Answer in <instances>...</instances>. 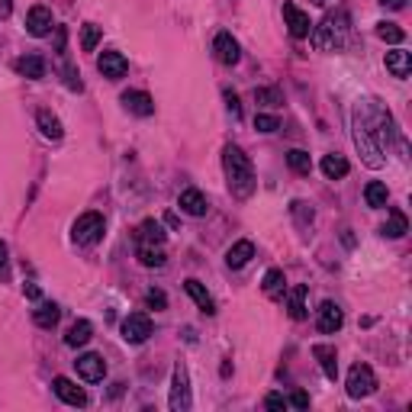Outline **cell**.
<instances>
[{
    "label": "cell",
    "mask_w": 412,
    "mask_h": 412,
    "mask_svg": "<svg viewBox=\"0 0 412 412\" xmlns=\"http://www.w3.org/2000/svg\"><path fill=\"white\" fill-rule=\"evenodd\" d=\"M345 387H348L351 400H364V396H370V393L377 390V377H374V370L367 364H354L348 370V383Z\"/></svg>",
    "instance_id": "cell-6"
},
{
    "label": "cell",
    "mask_w": 412,
    "mask_h": 412,
    "mask_svg": "<svg viewBox=\"0 0 412 412\" xmlns=\"http://www.w3.org/2000/svg\"><path fill=\"white\" fill-rule=\"evenodd\" d=\"M64 84L71 87V90H77V94L84 90V84H81V71H77L74 64H64Z\"/></svg>",
    "instance_id": "cell-37"
},
{
    "label": "cell",
    "mask_w": 412,
    "mask_h": 412,
    "mask_svg": "<svg viewBox=\"0 0 412 412\" xmlns=\"http://www.w3.org/2000/svg\"><path fill=\"white\" fill-rule=\"evenodd\" d=\"M97 68H100L104 77L119 81V77L129 71V62H126V55H123V52H104L100 58H97Z\"/></svg>",
    "instance_id": "cell-14"
},
{
    "label": "cell",
    "mask_w": 412,
    "mask_h": 412,
    "mask_svg": "<svg viewBox=\"0 0 412 412\" xmlns=\"http://www.w3.org/2000/svg\"><path fill=\"white\" fill-rule=\"evenodd\" d=\"M136 239H138V242H155V245H165V229H161V222L145 219L142 226H138Z\"/></svg>",
    "instance_id": "cell-31"
},
{
    "label": "cell",
    "mask_w": 412,
    "mask_h": 412,
    "mask_svg": "<svg viewBox=\"0 0 412 412\" xmlns=\"http://www.w3.org/2000/svg\"><path fill=\"white\" fill-rule=\"evenodd\" d=\"M313 354H316L322 374H326L328 380H335L339 377V354H335V348L332 345H313Z\"/></svg>",
    "instance_id": "cell-17"
},
{
    "label": "cell",
    "mask_w": 412,
    "mask_h": 412,
    "mask_svg": "<svg viewBox=\"0 0 412 412\" xmlns=\"http://www.w3.org/2000/svg\"><path fill=\"white\" fill-rule=\"evenodd\" d=\"M406 232H409V219H406V213L390 210V219L380 226V235H387V239H402Z\"/></svg>",
    "instance_id": "cell-24"
},
{
    "label": "cell",
    "mask_w": 412,
    "mask_h": 412,
    "mask_svg": "<svg viewBox=\"0 0 412 412\" xmlns=\"http://www.w3.org/2000/svg\"><path fill=\"white\" fill-rule=\"evenodd\" d=\"M306 287L303 284H296L293 290H290V300H287V309H290V319H296V322H300V319H306Z\"/></svg>",
    "instance_id": "cell-27"
},
{
    "label": "cell",
    "mask_w": 412,
    "mask_h": 412,
    "mask_svg": "<svg viewBox=\"0 0 412 412\" xmlns=\"http://www.w3.org/2000/svg\"><path fill=\"white\" fill-rule=\"evenodd\" d=\"M145 303L152 309H165L168 306V296H165V290H148L145 293Z\"/></svg>",
    "instance_id": "cell-38"
},
{
    "label": "cell",
    "mask_w": 412,
    "mask_h": 412,
    "mask_svg": "<svg viewBox=\"0 0 412 412\" xmlns=\"http://www.w3.org/2000/svg\"><path fill=\"white\" fill-rule=\"evenodd\" d=\"M58 319H62V309L55 306V303H39V306L32 309V322L39 328H55Z\"/></svg>",
    "instance_id": "cell-23"
},
{
    "label": "cell",
    "mask_w": 412,
    "mask_h": 412,
    "mask_svg": "<svg viewBox=\"0 0 412 412\" xmlns=\"http://www.w3.org/2000/svg\"><path fill=\"white\" fill-rule=\"evenodd\" d=\"M100 39H104V29H100L97 23H84V26H81V49H84V52H94L97 45H100Z\"/></svg>",
    "instance_id": "cell-32"
},
{
    "label": "cell",
    "mask_w": 412,
    "mask_h": 412,
    "mask_svg": "<svg viewBox=\"0 0 412 412\" xmlns=\"http://www.w3.org/2000/svg\"><path fill=\"white\" fill-rule=\"evenodd\" d=\"M52 26H55V20H52V10H49V7H32V10L26 13V32L36 36V39L49 36Z\"/></svg>",
    "instance_id": "cell-10"
},
{
    "label": "cell",
    "mask_w": 412,
    "mask_h": 412,
    "mask_svg": "<svg viewBox=\"0 0 412 412\" xmlns=\"http://www.w3.org/2000/svg\"><path fill=\"white\" fill-rule=\"evenodd\" d=\"M364 200H367L370 210H383V206H387V200H390L387 184H383V180H370L367 187H364Z\"/></svg>",
    "instance_id": "cell-25"
},
{
    "label": "cell",
    "mask_w": 412,
    "mask_h": 412,
    "mask_svg": "<svg viewBox=\"0 0 412 412\" xmlns=\"http://www.w3.org/2000/svg\"><path fill=\"white\" fill-rule=\"evenodd\" d=\"M178 206L187 216H206V210H210V203H206V197H203L197 187H191V191H184L178 197Z\"/></svg>",
    "instance_id": "cell-16"
},
{
    "label": "cell",
    "mask_w": 412,
    "mask_h": 412,
    "mask_svg": "<svg viewBox=\"0 0 412 412\" xmlns=\"http://www.w3.org/2000/svg\"><path fill=\"white\" fill-rule=\"evenodd\" d=\"M74 367H77V377L87 383H100L106 374V361L100 358V354H94V351H87V354H81V358L74 361Z\"/></svg>",
    "instance_id": "cell-8"
},
{
    "label": "cell",
    "mask_w": 412,
    "mask_h": 412,
    "mask_svg": "<svg viewBox=\"0 0 412 412\" xmlns=\"http://www.w3.org/2000/svg\"><path fill=\"white\" fill-rule=\"evenodd\" d=\"M254 129H258V132H277V129H280V119L267 117V113H258V117H254Z\"/></svg>",
    "instance_id": "cell-36"
},
{
    "label": "cell",
    "mask_w": 412,
    "mask_h": 412,
    "mask_svg": "<svg viewBox=\"0 0 412 412\" xmlns=\"http://www.w3.org/2000/svg\"><path fill=\"white\" fill-rule=\"evenodd\" d=\"M287 406H290V402H287L280 393H271L265 400V409H271V412H280V409H287Z\"/></svg>",
    "instance_id": "cell-41"
},
{
    "label": "cell",
    "mask_w": 412,
    "mask_h": 412,
    "mask_svg": "<svg viewBox=\"0 0 412 412\" xmlns=\"http://www.w3.org/2000/svg\"><path fill=\"white\" fill-rule=\"evenodd\" d=\"M377 36H380L383 43H390V45H400L402 39H406V32H402L396 23H377Z\"/></svg>",
    "instance_id": "cell-34"
},
{
    "label": "cell",
    "mask_w": 412,
    "mask_h": 412,
    "mask_svg": "<svg viewBox=\"0 0 412 412\" xmlns=\"http://www.w3.org/2000/svg\"><path fill=\"white\" fill-rule=\"evenodd\" d=\"M287 165H290V171H296V174H309V171H313V158H309L306 152H300V148L287 152Z\"/></svg>",
    "instance_id": "cell-33"
},
{
    "label": "cell",
    "mask_w": 412,
    "mask_h": 412,
    "mask_svg": "<svg viewBox=\"0 0 412 412\" xmlns=\"http://www.w3.org/2000/svg\"><path fill=\"white\" fill-rule=\"evenodd\" d=\"M7 274V242L0 239V277Z\"/></svg>",
    "instance_id": "cell-43"
},
{
    "label": "cell",
    "mask_w": 412,
    "mask_h": 412,
    "mask_svg": "<svg viewBox=\"0 0 412 412\" xmlns=\"http://www.w3.org/2000/svg\"><path fill=\"white\" fill-rule=\"evenodd\" d=\"M284 290H287V277H284V271L271 267V271L265 274V293L271 296V300H280V296H284Z\"/></svg>",
    "instance_id": "cell-29"
},
{
    "label": "cell",
    "mask_w": 412,
    "mask_h": 412,
    "mask_svg": "<svg viewBox=\"0 0 412 412\" xmlns=\"http://www.w3.org/2000/svg\"><path fill=\"white\" fill-rule=\"evenodd\" d=\"M16 71L23 77H29V81H39V77H45V62L39 55H23L20 62H16Z\"/></svg>",
    "instance_id": "cell-28"
},
{
    "label": "cell",
    "mask_w": 412,
    "mask_h": 412,
    "mask_svg": "<svg viewBox=\"0 0 412 412\" xmlns=\"http://www.w3.org/2000/svg\"><path fill=\"white\" fill-rule=\"evenodd\" d=\"M322 174H326L328 180H341L348 174V161L341 158V155H326V158H322Z\"/></svg>",
    "instance_id": "cell-30"
},
{
    "label": "cell",
    "mask_w": 412,
    "mask_h": 412,
    "mask_svg": "<svg viewBox=\"0 0 412 412\" xmlns=\"http://www.w3.org/2000/svg\"><path fill=\"white\" fill-rule=\"evenodd\" d=\"M341 326H345V313H341V306L339 303H332V300H326V303L319 306V332L335 335Z\"/></svg>",
    "instance_id": "cell-12"
},
{
    "label": "cell",
    "mask_w": 412,
    "mask_h": 412,
    "mask_svg": "<svg viewBox=\"0 0 412 412\" xmlns=\"http://www.w3.org/2000/svg\"><path fill=\"white\" fill-rule=\"evenodd\" d=\"M222 168H226V180H229V191L239 200H248L254 193V168L248 155H245L239 145H226L222 148Z\"/></svg>",
    "instance_id": "cell-1"
},
{
    "label": "cell",
    "mask_w": 412,
    "mask_h": 412,
    "mask_svg": "<svg viewBox=\"0 0 412 412\" xmlns=\"http://www.w3.org/2000/svg\"><path fill=\"white\" fill-rule=\"evenodd\" d=\"M213 52H216V58H219L222 64H239V58H242V49H239V43L232 39V32H219L216 36V43H213Z\"/></svg>",
    "instance_id": "cell-13"
},
{
    "label": "cell",
    "mask_w": 412,
    "mask_h": 412,
    "mask_svg": "<svg viewBox=\"0 0 412 412\" xmlns=\"http://www.w3.org/2000/svg\"><path fill=\"white\" fill-rule=\"evenodd\" d=\"M90 335H94V326H90L87 319H77V322L68 328V335H64V345H71V348H81V345H87V341H90Z\"/></svg>",
    "instance_id": "cell-26"
},
{
    "label": "cell",
    "mask_w": 412,
    "mask_h": 412,
    "mask_svg": "<svg viewBox=\"0 0 412 412\" xmlns=\"http://www.w3.org/2000/svg\"><path fill=\"white\" fill-rule=\"evenodd\" d=\"M284 20L290 26V36L293 39H306L313 32V23H309V13H303L296 3H284Z\"/></svg>",
    "instance_id": "cell-11"
},
{
    "label": "cell",
    "mask_w": 412,
    "mask_h": 412,
    "mask_svg": "<svg viewBox=\"0 0 412 412\" xmlns=\"http://www.w3.org/2000/svg\"><path fill=\"white\" fill-rule=\"evenodd\" d=\"M287 402H290V406H296V409H309V396H306V393H303V390H296V393H293V396H290V400H287Z\"/></svg>",
    "instance_id": "cell-42"
},
{
    "label": "cell",
    "mask_w": 412,
    "mask_h": 412,
    "mask_svg": "<svg viewBox=\"0 0 412 412\" xmlns=\"http://www.w3.org/2000/svg\"><path fill=\"white\" fill-rule=\"evenodd\" d=\"M387 71H390L393 77H409L412 55L402 52V49H393V52H387Z\"/></svg>",
    "instance_id": "cell-21"
},
{
    "label": "cell",
    "mask_w": 412,
    "mask_h": 412,
    "mask_svg": "<svg viewBox=\"0 0 412 412\" xmlns=\"http://www.w3.org/2000/svg\"><path fill=\"white\" fill-rule=\"evenodd\" d=\"M13 10V0H0V16H10Z\"/></svg>",
    "instance_id": "cell-47"
},
{
    "label": "cell",
    "mask_w": 412,
    "mask_h": 412,
    "mask_svg": "<svg viewBox=\"0 0 412 412\" xmlns=\"http://www.w3.org/2000/svg\"><path fill=\"white\" fill-rule=\"evenodd\" d=\"M345 39H348V13L345 10L328 13L326 20L313 29V45L319 52H339L345 45Z\"/></svg>",
    "instance_id": "cell-2"
},
{
    "label": "cell",
    "mask_w": 412,
    "mask_h": 412,
    "mask_svg": "<svg viewBox=\"0 0 412 412\" xmlns=\"http://www.w3.org/2000/svg\"><path fill=\"white\" fill-rule=\"evenodd\" d=\"M252 258H254V245L248 242V239H242V242H235L232 248L226 252V265L232 267V271H239V267H245Z\"/></svg>",
    "instance_id": "cell-18"
},
{
    "label": "cell",
    "mask_w": 412,
    "mask_h": 412,
    "mask_svg": "<svg viewBox=\"0 0 412 412\" xmlns=\"http://www.w3.org/2000/svg\"><path fill=\"white\" fill-rule=\"evenodd\" d=\"M226 106H229L232 119H242V104H239V94H235V90H226Z\"/></svg>",
    "instance_id": "cell-39"
},
{
    "label": "cell",
    "mask_w": 412,
    "mask_h": 412,
    "mask_svg": "<svg viewBox=\"0 0 412 412\" xmlns=\"http://www.w3.org/2000/svg\"><path fill=\"white\" fill-rule=\"evenodd\" d=\"M26 296H29V300H39V296H43V290H39L36 284H26Z\"/></svg>",
    "instance_id": "cell-46"
},
{
    "label": "cell",
    "mask_w": 412,
    "mask_h": 412,
    "mask_svg": "<svg viewBox=\"0 0 412 412\" xmlns=\"http://www.w3.org/2000/svg\"><path fill=\"white\" fill-rule=\"evenodd\" d=\"M168 406L171 412H187L193 406V396H191V377H187V367L178 364L174 374H171V396H168Z\"/></svg>",
    "instance_id": "cell-5"
},
{
    "label": "cell",
    "mask_w": 412,
    "mask_h": 412,
    "mask_svg": "<svg viewBox=\"0 0 412 412\" xmlns=\"http://www.w3.org/2000/svg\"><path fill=\"white\" fill-rule=\"evenodd\" d=\"M36 123H39V129H43V136H45V138H52V142H58V138L64 136L62 119L55 117L52 110H39V113H36Z\"/></svg>",
    "instance_id": "cell-22"
},
{
    "label": "cell",
    "mask_w": 412,
    "mask_h": 412,
    "mask_svg": "<svg viewBox=\"0 0 412 412\" xmlns=\"http://www.w3.org/2000/svg\"><path fill=\"white\" fill-rule=\"evenodd\" d=\"M354 145H358L361 158H364L367 168H380L383 165V152H380V145H377V138L370 136V129H367V123H364V117H361V110H354Z\"/></svg>",
    "instance_id": "cell-3"
},
{
    "label": "cell",
    "mask_w": 412,
    "mask_h": 412,
    "mask_svg": "<svg viewBox=\"0 0 412 412\" xmlns=\"http://www.w3.org/2000/svg\"><path fill=\"white\" fill-rule=\"evenodd\" d=\"M293 216H296L300 222H303V226H306V222H313V210H309V206H306L303 200H296V203H293Z\"/></svg>",
    "instance_id": "cell-40"
},
{
    "label": "cell",
    "mask_w": 412,
    "mask_h": 412,
    "mask_svg": "<svg viewBox=\"0 0 412 412\" xmlns=\"http://www.w3.org/2000/svg\"><path fill=\"white\" fill-rule=\"evenodd\" d=\"M55 49L64 52V26H55Z\"/></svg>",
    "instance_id": "cell-44"
},
{
    "label": "cell",
    "mask_w": 412,
    "mask_h": 412,
    "mask_svg": "<svg viewBox=\"0 0 412 412\" xmlns=\"http://www.w3.org/2000/svg\"><path fill=\"white\" fill-rule=\"evenodd\" d=\"M104 216L100 213H84V216H77L71 226V239L74 245H84V248H90V245H97L100 239H104Z\"/></svg>",
    "instance_id": "cell-4"
},
{
    "label": "cell",
    "mask_w": 412,
    "mask_h": 412,
    "mask_svg": "<svg viewBox=\"0 0 412 412\" xmlns=\"http://www.w3.org/2000/svg\"><path fill=\"white\" fill-rule=\"evenodd\" d=\"M52 390H55V396L62 402H68V406H77V409H84L87 402V393H84V387H77L74 380H68V377H55L52 380Z\"/></svg>",
    "instance_id": "cell-9"
},
{
    "label": "cell",
    "mask_w": 412,
    "mask_h": 412,
    "mask_svg": "<svg viewBox=\"0 0 412 412\" xmlns=\"http://www.w3.org/2000/svg\"><path fill=\"white\" fill-rule=\"evenodd\" d=\"M148 335H152V319L145 313H129L123 319V339L129 345H142V341H148Z\"/></svg>",
    "instance_id": "cell-7"
},
{
    "label": "cell",
    "mask_w": 412,
    "mask_h": 412,
    "mask_svg": "<svg viewBox=\"0 0 412 412\" xmlns=\"http://www.w3.org/2000/svg\"><path fill=\"white\" fill-rule=\"evenodd\" d=\"M123 106H126L132 117H152L155 113V100L145 90H126L123 94Z\"/></svg>",
    "instance_id": "cell-15"
},
{
    "label": "cell",
    "mask_w": 412,
    "mask_h": 412,
    "mask_svg": "<svg viewBox=\"0 0 412 412\" xmlns=\"http://www.w3.org/2000/svg\"><path fill=\"white\" fill-rule=\"evenodd\" d=\"M254 100H258V104H265V106H280V104H284V97H280L277 87H258V90H254Z\"/></svg>",
    "instance_id": "cell-35"
},
{
    "label": "cell",
    "mask_w": 412,
    "mask_h": 412,
    "mask_svg": "<svg viewBox=\"0 0 412 412\" xmlns=\"http://www.w3.org/2000/svg\"><path fill=\"white\" fill-rule=\"evenodd\" d=\"M138 261L145 267H165L168 254H165V245H155V242H138Z\"/></svg>",
    "instance_id": "cell-19"
},
{
    "label": "cell",
    "mask_w": 412,
    "mask_h": 412,
    "mask_svg": "<svg viewBox=\"0 0 412 412\" xmlns=\"http://www.w3.org/2000/svg\"><path fill=\"white\" fill-rule=\"evenodd\" d=\"M184 290L191 293V300L203 309V313H206V316H213V313H216V303H213V296L206 293V287H203L200 280H193V277H191V280H184Z\"/></svg>",
    "instance_id": "cell-20"
},
{
    "label": "cell",
    "mask_w": 412,
    "mask_h": 412,
    "mask_svg": "<svg viewBox=\"0 0 412 412\" xmlns=\"http://www.w3.org/2000/svg\"><path fill=\"white\" fill-rule=\"evenodd\" d=\"M380 7H387V10H402L406 0H380Z\"/></svg>",
    "instance_id": "cell-45"
}]
</instances>
